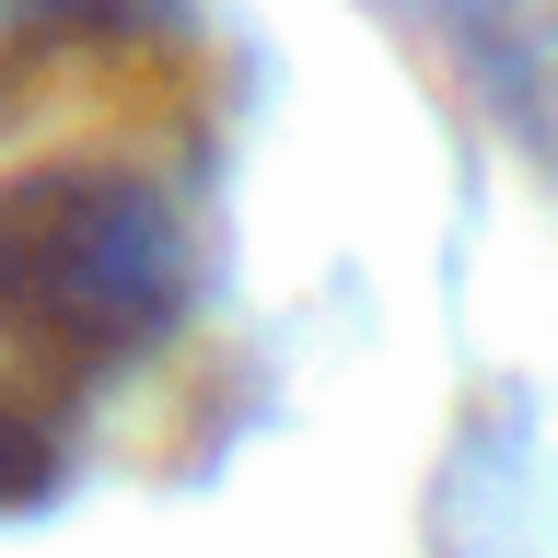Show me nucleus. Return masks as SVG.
Wrapping results in <instances>:
<instances>
[{
    "label": "nucleus",
    "instance_id": "obj_1",
    "mask_svg": "<svg viewBox=\"0 0 558 558\" xmlns=\"http://www.w3.org/2000/svg\"><path fill=\"white\" fill-rule=\"evenodd\" d=\"M198 291L186 221L129 163H12L0 174V349L47 384L117 373L174 338Z\"/></svg>",
    "mask_w": 558,
    "mask_h": 558
},
{
    "label": "nucleus",
    "instance_id": "obj_2",
    "mask_svg": "<svg viewBox=\"0 0 558 558\" xmlns=\"http://www.w3.org/2000/svg\"><path fill=\"white\" fill-rule=\"evenodd\" d=\"M163 0H0V105L47 94L59 70L105 59V47H129Z\"/></svg>",
    "mask_w": 558,
    "mask_h": 558
},
{
    "label": "nucleus",
    "instance_id": "obj_3",
    "mask_svg": "<svg viewBox=\"0 0 558 558\" xmlns=\"http://www.w3.org/2000/svg\"><path fill=\"white\" fill-rule=\"evenodd\" d=\"M47 465H59V442H47L35 418L0 408V500H35V488H47Z\"/></svg>",
    "mask_w": 558,
    "mask_h": 558
}]
</instances>
